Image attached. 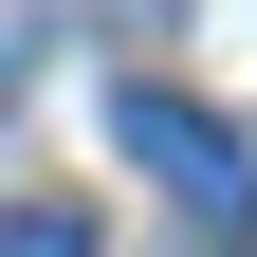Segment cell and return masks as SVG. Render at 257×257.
Masks as SVG:
<instances>
[{
  "instance_id": "6da1fadb",
  "label": "cell",
  "mask_w": 257,
  "mask_h": 257,
  "mask_svg": "<svg viewBox=\"0 0 257 257\" xmlns=\"http://www.w3.org/2000/svg\"><path fill=\"white\" fill-rule=\"evenodd\" d=\"M110 147H128L147 184H166V220H184V239H257V147H239L220 110H184V92H147V74H128Z\"/></svg>"
},
{
  "instance_id": "7a4b0ae2",
  "label": "cell",
  "mask_w": 257,
  "mask_h": 257,
  "mask_svg": "<svg viewBox=\"0 0 257 257\" xmlns=\"http://www.w3.org/2000/svg\"><path fill=\"white\" fill-rule=\"evenodd\" d=\"M19 92H37V37H19V19H0V110H19Z\"/></svg>"
}]
</instances>
